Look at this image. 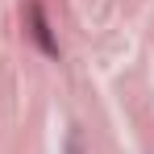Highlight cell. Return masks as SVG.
<instances>
[{
    "label": "cell",
    "instance_id": "obj_1",
    "mask_svg": "<svg viewBox=\"0 0 154 154\" xmlns=\"http://www.w3.org/2000/svg\"><path fill=\"white\" fill-rule=\"evenodd\" d=\"M25 25H29V38H33V46H38L42 54H50V58H58V42H54V33H50L46 8H42L38 0H29V4H25Z\"/></svg>",
    "mask_w": 154,
    "mask_h": 154
}]
</instances>
